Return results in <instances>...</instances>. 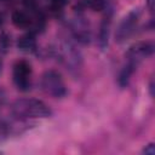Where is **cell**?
Segmentation results:
<instances>
[{
    "label": "cell",
    "mask_w": 155,
    "mask_h": 155,
    "mask_svg": "<svg viewBox=\"0 0 155 155\" xmlns=\"http://www.w3.org/2000/svg\"><path fill=\"white\" fill-rule=\"evenodd\" d=\"M11 113L17 119H45L52 111L42 101L36 98H21L11 104Z\"/></svg>",
    "instance_id": "obj_1"
},
{
    "label": "cell",
    "mask_w": 155,
    "mask_h": 155,
    "mask_svg": "<svg viewBox=\"0 0 155 155\" xmlns=\"http://www.w3.org/2000/svg\"><path fill=\"white\" fill-rule=\"evenodd\" d=\"M57 52L62 63L69 69V71H78L82 64V56L76 46L70 40H62L57 46Z\"/></svg>",
    "instance_id": "obj_2"
},
{
    "label": "cell",
    "mask_w": 155,
    "mask_h": 155,
    "mask_svg": "<svg viewBox=\"0 0 155 155\" xmlns=\"http://www.w3.org/2000/svg\"><path fill=\"white\" fill-rule=\"evenodd\" d=\"M42 91L53 97V98H63L67 94V87L62 75L56 70H47L42 74L40 81Z\"/></svg>",
    "instance_id": "obj_3"
},
{
    "label": "cell",
    "mask_w": 155,
    "mask_h": 155,
    "mask_svg": "<svg viewBox=\"0 0 155 155\" xmlns=\"http://www.w3.org/2000/svg\"><path fill=\"white\" fill-rule=\"evenodd\" d=\"M139 16H140V11L138 8H133L121 19V22L119 23V25L116 28V33H115L116 42L121 44V42L126 41L134 33L136 27L139 21Z\"/></svg>",
    "instance_id": "obj_4"
},
{
    "label": "cell",
    "mask_w": 155,
    "mask_h": 155,
    "mask_svg": "<svg viewBox=\"0 0 155 155\" xmlns=\"http://www.w3.org/2000/svg\"><path fill=\"white\" fill-rule=\"evenodd\" d=\"M154 48H155V46H154L153 41H139V42L132 45L125 54V57L127 59L126 63H130L137 68V65L142 61H144L145 58L150 57L154 53Z\"/></svg>",
    "instance_id": "obj_5"
},
{
    "label": "cell",
    "mask_w": 155,
    "mask_h": 155,
    "mask_svg": "<svg viewBox=\"0 0 155 155\" xmlns=\"http://www.w3.org/2000/svg\"><path fill=\"white\" fill-rule=\"evenodd\" d=\"M31 65L29 62L21 59L13 65V82L21 91H28L30 88Z\"/></svg>",
    "instance_id": "obj_6"
},
{
    "label": "cell",
    "mask_w": 155,
    "mask_h": 155,
    "mask_svg": "<svg viewBox=\"0 0 155 155\" xmlns=\"http://www.w3.org/2000/svg\"><path fill=\"white\" fill-rule=\"evenodd\" d=\"M74 38L81 44H88L91 40V27L85 17H75L70 24Z\"/></svg>",
    "instance_id": "obj_7"
},
{
    "label": "cell",
    "mask_w": 155,
    "mask_h": 155,
    "mask_svg": "<svg viewBox=\"0 0 155 155\" xmlns=\"http://www.w3.org/2000/svg\"><path fill=\"white\" fill-rule=\"evenodd\" d=\"M11 19H12V23L17 28H21V29H28V28L39 29V28H42V25H40V22L42 21V18L38 17L36 19H34L25 11H21V10L15 11L11 16Z\"/></svg>",
    "instance_id": "obj_8"
},
{
    "label": "cell",
    "mask_w": 155,
    "mask_h": 155,
    "mask_svg": "<svg viewBox=\"0 0 155 155\" xmlns=\"http://www.w3.org/2000/svg\"><path fill=\"white\" fill-rule=\"evenodd\" d=\"M110 23H111V12H109L108 15H105L104 18H103V21H102V23H101L98 41H99V46H101L102 50H105V47L108 46Z\"/></svg>",
    "instance_id": "obj_9"
},
{
    "label": "cell",
    "mask_w": 155,
    "mask_h": 155,
    "mask_svg": "<svg viewBox=\"0 0 155 155\" xmlns=\"http://www.w3.org/2000/svg\"><path fill=\"white\" fill-rule=\"evenodd\" d=\"M17 46L22 52L25 53H34L36 51V40L34 38V35L31 33L22 35L18 41H17Z\"/></svg>",
    "instance_id": "obj_10"
},
{
    "label": "cell",
    "mask_w": 155,
    "mask_h": 155,
    "mask_svg": "<svg viewBox=\"0 0 155 155\" xmlns=\"http://www.w3.org/2000/svg\"><path fill=\"white\" fill-rule=\"evenodd\" d=\"M134 68H136V67H133V65L130 64V63H126V64L124 65V68H122L121 71H120L119 79H117L119 85H120L121 87H125V86L128 84L131 75H132V73L134 71Z\"/></svg>",
    "instance_id": "obj_11"
},
{
    "label": "cell",
    "mask_w": 155,
    "mask_h": 155,
    "mask_svg": "<svg viewBox=\"0 0 155 155\" xmlns=\"http://www.w3.org/2000/svg\"><path fill=\"white\" fill-rule=\"evenodd\" d=\"M84 4L93 11H102L107 6L105 0H84Z\"/></svg>",
    "instance_id": "obj_12"
},
{
    "label": "cell",
    "mask_w": 155,
    "mask_h": 155,
    "mask_svg": "<svg viewBox=\"0 0 155 155\" xmlns=\"http://www.w3.org/2000/svg\"><path fill=\"white\" fill-rule=\"evenodd\" d=\"M8 46H10V39H8L7 34L2 33L0 35V51L1 52H6Z\"/></svg>",
    "instance_id": "obj_13"
},
{
    "label": "cell",
    "mask_w": 155,
    "mask_h": 155,
    "mask_svg": "<svg viewBox=\"0 0 155 155\" xmlns=\"http://www.w3.org/2000/svg\"><path fill=\"white\" fill-rule=\"evenodd\" d=\"M143 153H144V154H147V155H154V154H155L154 144H153V143H150L149 145H147V148H144Z\"/></svg>",
    "instance_id": "obj_14"
},
{
    "label": "cell",
    "mask_w": 155,
    "mask_h": 155,
    "mask_svg": "<svg viewBox=\"0 0 155 155\" xmlns=\"http://www.w3.org/2000/svg\"><path fill=\"white\" fill-rule=\"evenodd\" d=\"M154 1L155 0H147V7L151 13L154 12Z\"/></svg>",
    "instance_id": "obj_15"
},
{
    "label": "cell",
    "mask_w": 155,
    "mask_h": 155,
    "mask_svg": "<svg viewBox=\"0 0 155 155\" xmlns=\"http://www.w3.org/2000/svg\"><path fill=\"white\" fill-rule=\"evenodd\" d=\"M4 102H5V93H4L2 90H0V108L4 104Z\"/></svg>",
    "instance_id": "obj_16"
}]
</instances>
